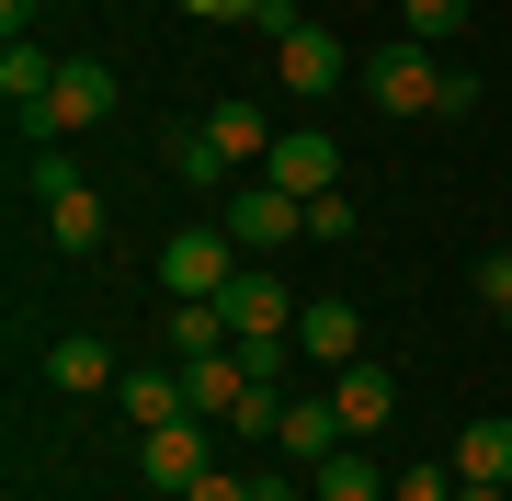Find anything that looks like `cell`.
Returning a JSON list of instances; mask_svg holds the SVG:
<instances>
[{"label":"cell","instance_id":"cell-19","mask_svg":"<svg viewBox=\"0 0 512 501\" xmlns=\"http://www.w3.org/2000/svg\"><path fill=\"white\" fill-rule=\"evenodd\" d=\"M308 479H319L308 501H399V490H387V467H376V456H353V445L330 456V467H308Z\"/></svg>","mask_w":512,"mask_h":501},{"label":"cell","instance_id":"cell-20","mask_svg":"<svg viewBox=\"0 0 512 501\" xmlns=\"http://www.w3.org/2000/svg\"><path fill=\"white\" fill-rule=\"evenodd\" d=\"M456 479H501L512 490V422H467L456 433Z\"/></svg>","mask_w":512,"mask_h":501},{"label":"cell","instance_id":"cell-16","mask_svg":"<svg viewBox=\"0 0 512 501\" xmlns=\"http://www.w3.org/2000/svg\"><path fill=\"white\" fill-rule=\"evenodd\" d=\"M46 228H57V251H103L114 240V205L92 183H69V194H46Z\"/></svg>","mask_w":512,"mask_h":501},{"label":"cell","instance_id":"cell-11","mask_svg":"<svg viewBox=\"0 0 512 501\" xmlns=\"http://www.w3.org/2000/svg\"><path fill=\"white\" fill-rule=\"evenodd\" d=\"M57 69H69V57H46L35 35H12V46H0V103H12V114H46L57 103Z\"/></svg>","mask_w":512,"mask_h":501},{"label":"cell","instance_id":"cell-7","mask_svg":"<svg viewBox=\"0 0 512 501\" xmlns=\"http://www.w3.org/2000/svg\"><path fill=\"white\" fill-rule=\"evenodd\" d=\"M217 308H228V331H239V342H296V297L262 274V262H239V285H228Z\"/></svg>","mask_w":512,"mask_h":501},{"label":"cell","instance_id":"cell-26","mask_svg":"<svg viewBox=\"0 0 512 501\" xmlns=\"http://www.w3.org/2000/svg\"><path fill=\"white\" fill-rule=\"evenodd\" d=\"M183 501H251V479H228V467H205V479H194Z\"/></svg>","mask_w":512,"mask_h":501},{"label":"cell","instance_id":"cell-4","mask_svg":"<svg viewBox=\"0 0 512 501\" xmlns=\"http://www.w3.org/2000/svg\"><path fill=\"white\" fill-rule=\"evenodd\" d=\"M251 183H274V194H296V205H308V194H330V183H342V149H330L319 126H285L274 149H262V171H251Z\"/></svg>","mask_w":512,"mask_h":501},{"label":"cell","instance_id":"cell-5","mask_svg":"<svg viewBox=\"0 0 512 501\" xmlns=\"http://www.w3.org/2000/svg\"><path fill=\"white\" fill-rule=\"evenodd\" d=\"M274 80H285L296 103H319V92H342V80H353V57H342V35H330V23H296V35L274 46Z\"/></svg>","mask_w":512,"mask_h":501},{"label":"cell","instance_id":"cell-12","mask_svg":"<svg viewBox=\"0 0 512 501\" xmlns=\"http://www.w3.org/2000/svg\"><path fill=\"white\" fill-rule=\"evenodd\" d=\"M57 137H80V126H103V114H114V69H103V57H69V69H57Z\"/></svg>","mask_w":512,"mask_h":501},{"label":"cell","instance_id":"cell-17","mask_svg":"<svg viewBox=\"0 0 512 501\" xmlns=\"http://www.w3.org/2000/svg\"><path fill=\"white\" fill-rule=\"evenodd\" d=\"M330 410H342L353 433H387V410H399V376H387V365H342V388H330Z\"/></svg>","mask_w":512,"mask_h":501},{"label":"cell","instance_id":"cell-27","mask_svg":"<svg viewBox=\"0 0 512 501\" xmlns=\"http://www.w3.org/2000/svg\"><path fill=\"white\" fill-rule=\"evenodd\" d=\"M456 501H512V490L501 479H456Z\"/></svg>","mask_w":512,"mask_h":501},{"label":"cell","instance_id":"cell-14","mask_svg":"<svg viewBox=\"0 0 512 501\" xmlns=\"http://www.w3.org/2000/svg\"><path fill=\"white\" fill-rule=\"evenodd\" d=\"M274 445H285L296 467H330V456L353 445V422H342L330 399H285V433H274Z\"/></svg>","mask_w":512,"mask_h":501},{"label":"cell","instance_id":"cell-18","mask_svg":"<svg viewBox=\"0 0 512 501\" xmlns=\"http://www.w3.org/2000/svg\"><path fill=\"white\" fill-rule=\"evenodd\" d=\"M160 342H171V365H194V353H217V342H239V331H228L217 297H171V331H160Z\"/></svg>","mask_w":512,"mask_h":501},{"label":"cell","instance_id":"cell-1","mask_svg":"<svg viewBox=\"0 0 512 501\" xmlns=\"http://www.w3.org/2000/svg\"><path fill=\"white\" fill-rule=\"evenodd\" d=\"M353 80H365V103L387 114V126H410V114H444V80H456V69H444L421 35H399V46H376Z\"/></svg>","mask_w":512,"mask_h":501},{"label":"cell","instance_id":"cell-23","mask_svg":"<svg viewBox=\"0 0 512 501\" xmlns=\"http://www.w3.org/2000/svg\"><path fill=\"white\" fill-rule=\"evenodd\" d=\"M308 240H353V194H342V183L308 194Z\"/></svg>","mask_w":512,"mask_h":501},{"label":"cell","instance_id":"cell-29","mask_svg":"<svg viewBox=\"0 0 512 501\" xmlns=\"http://www.w3.org/2000/svg\"><path fill=\"white\" fill-rule=\"evenodd\" d=\"M501 331H512V308H501Z\"/></svg>","mask_w":512,"mask_h":501},{"label":"cell","instance_id":"cell-15","mask_svg":"<svg viewBox=\"0 0 512 501\" xmlns=\"http://www.w3.org/2000/svg\"><path fill=\"white\" fill-rule=\"evenodd\" d=\"M114 399H126V422L137 433H160V422H183V365H126V388H114Z\"/></svg>","mask_w":512,"mask_h":501},{"label":"cell","instance_id":"cell-22","mask_svg":"<svg viewBox=\"0 0 512 501\" xmlns=\"http://www.w3.org/2000/svg\"><path fill=\"white\" fill-rule=\"evenodd\" d=\"M171 171H183V183H205V194H217V183H228V160H217V149H205V137H171Z\"/></svg>","mask_w":512,"mask_h":501},{"label":"cell","instance_id":"cell-13","mask_svg":"<svg viewBox=\"0 0 512 501\" xmlns=\"http://www.w3.org/2000/svg\"><path fill=\"white\" fill-rule=\"evenodd\" d=\"M205 149H217L228 171H262V149H274V126H262V103H205Z\"/></svg>","mask_w":512,"mask_h":501},{"label":"cell","instance_id":"cell-2","mask_svg":"<svg viewBox=\"0 0 512 501\" xmlns=\"http://www.w3.org/2000/svg\"><path fill=\"white\" fill-rule=\"evenodd\" d=\"M205 445H217V422H205V410H183V422H160V433H137L148 490H171V501H183V490L205 479Z\"/></svg>","mask_w":512,"mask_h":501},{"label":"cell","instance_id":"cell-28","mask_svg":"<svg viewBox=\"0 0 512 501\" xmlns=\"http://www.w3.org/2000/svg\"><path fill=\"white\" fill-rule=\"evenodd\" d=\"M251 501H296V490H285V479H251Z\"/></svg>","mask_w":512,"mask_h":501},{"label":"cell","instance_id":"cell-24","mask_svg":"<svg viewBox=\"0 0 512 501\" xmlns=\"http://www.w3.org/2000/svg\"><path fill=\"white\" fill-rule=\"evenodd\" d=\"M399 501H456V467H399Z\"/></svg>","mask_w":512,"mask_h":501},{"label":"cell","instance_id":"cell-9","mask_svg":"<svg viewBox=\"0 0 512 501\" xmlns=\"http://www.w3.org/2000/svg\"><path fill=\"white\" fill-rule=\"evenodd\" d=\"M46 376H57L69 399H103V388H126V365H114V342H103V331H57V342H46Z\"/></svg>","mask_w":512,"mask_h":501},{"label":"cell","instance_id":"cell-6","mask_svg":"<svg viewBox=\"0 0 512 501\" xmlns=\"http://www.w3.org/2000/svg\"><path fill=\"white\" fill-rule=\"evenodd\" d=\"M228 240H239V251H285V240H308V205L274 194V183H239V194H228Z\"/></svg>","mask_w":512,"mask_h":501},{"label":"cell","instance_id":"cell-25","mask_svg":"<svg viewBox=\"0 0 512 501\" xmlns=\"http://www.w3.org/2000/svg\"><path fill=\"white\" fill-rule=\"evenodd\" d=\"M478 308H512V251H478Z\"/></svg>","mask_w":512,"mask_h":501},{"label":"cell","instance_id":"cell-8","mask_svg":"<svg viewBox=\"0 0 512 501\" xmlns=\"http://www.w3.org/2000/svg\"><path fill=\"white\" fill-rule=\"evenodd\" d=\"M296 353H308V365H330V376L365 365V319H353L342 297H308V308H296Z\"/></svg>","mask_w":512,"mask_h":501},{"label":"cell","instance_id":"cell-21","mask_svg":"<svg viewBox=\"0 0 512 501\" xmlns=\"http://www.w3.org/2000/svg\"><path fill=\"white\" fill-rule=\"evenodd\" d=\"M399 23L433 46V35H456V23H467V0H399Z\"/></svg>","mask_w":512,"mask_h":501},{"label":"cell","instance_id":"cell-3","mask_svg":"<svg viewBox=\"0 0 512 501\" xmlns=\"http://www.w3.org/2000/svg\"><path fill=\"white\" fill-rule=\"evenodd\" d=\"M160 285H171V297H228V285H239V240H228V228H183V240L160 251Z\"/></svg>","mask_w":512,"mask_h":501},{"label":"cell","instance_id":"cell-10","mask_svg":"<svg viewBox=\"0 0 512 501\" xmlns=\"http://www.w3.org/2000/svg\"><path fill=\"white\" fill-rule=\"evenodd\" d=\"M183 399L205 410V422H239V399H251V365H239V342L194 353V365H183Z\"/></svg>","mask_w":512,"mask_h":501}]
</instances>
